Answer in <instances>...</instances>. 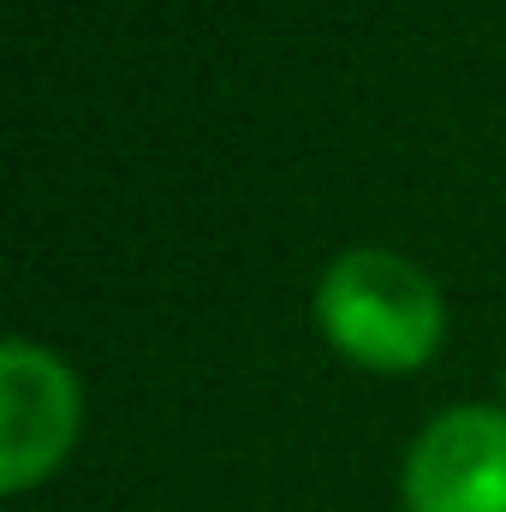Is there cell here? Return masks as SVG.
Segmentation results:
<instances>
[{
  "instance_id": "cell-2",
  "label": "cell",
  "mask_w": 506,
  "mask_h": 512,
  "mask_svg": "<svg viewBox=\"0 0 506 512\" xmlns=\"http://www.w3.org/2000/svg\"><path fill=\"white\" fill-rule=\"evenodd\" d=\"M411 512H506V411L453 405L405 453Z\"/></svg>"
},
{
  "instance_id": "cell-3",
  "label": "cell",
  "mask_w": 506,
  "mask_h": 512,
  "mask_svg": "<svg viewBox=\"0 0 506 512\" xmlns=\"http://www.w3.org/2000/svg\"><path fill=\"white\" fill-rule=\"evenodd\" d=\"M78 429V382L36 340L0 346V483L24 489L42 477Z\"/></svg>"
},
{
  "instance_id": "cell-1",
  "label": "cell",
  "mask_w": 506,
  "mask_h": 512,
  "mask_svg": "<svg viewBox=\"0 0 506 512\" xmlns=\"http://www.w3.org/2000/svg\"><path fill=\"white\" fill-rule=\"evenodd\" d=\"M316 322L322 334L370 364V370H411L441 346V292L423 268L393 251H346L316 280Z\"/></svg>"
}]
</instances>
